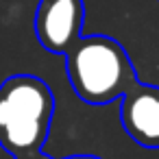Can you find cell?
Segmentation results:
<instances>
[{"label":"cell","mask_w":159,"mask_h":159,"mask_svg":"<svg viewBox=\"0 0 159 159\" xmlns=\"http://www.w3.org/2000/svg\"><path fill=\"white\" fill-rule=\"evenodd\" d=\"M55 113V96L46 81L13 74L0 85V146L13 157L42 152Z\"/></svg>","instance_id":"1"},{"label":"cell","mask_w":159,"mask_h":159,"mask_svg":"<svg viewBox=\"0 0 159 159\" xmlns=\"http://www.w3.org/2000/svg\"><path fill=\"white\" fill-rule=\"evenodd\" d=\"M63 57L74 94L87 105L118 100L139 81L126 50L107 35H81Z\"/></svg>","instance_id":"2"},{"label":"cell","mask_w":159,"mask_h":159,"mask_svg":"<svg viewBox=\"0 0 159 159\" xmlns=\"http://www.w3.org/2000/svg\"><path fill=\"white\" fill-rule=\"evenodd\" d=\"M83 20V0H39L35 11L37 42L52 55H66L81 37Z\"/></svg>","instance_id":"3"},{"label":"cell","mask_w":159,"mask_h":159,"mask_svg":"<svg viewBox=\"0 0 159 159\" xmlns=\"http://www.w3.org/2000/svg\"><path fill=\"white\" fill-rule=\"evenodd\" d=\"M120 122L137 146L159 148V85H131L120 98Z\"/></svg>","instance_id":"4"},{"label":"cell","mask_w":159,"mask_h":159,"mask_svg":"<svg viewBox=\"0 0 159 159\" xmlns=\"http://www.w3.org/2000/svg\"><path fill=\"white\" fill-rule=\"evenodd\" d=\"M16 159H50V157H46V155H42V152H35V155H24V157H16Z\"/></svg>","instance_id":"5"},{"label":"cell","mask_w":159,"mask_h":159,"mask_svg":"<svg viewBox=\"0 0 159 159\" xmlns=\"http://www.w3.org/2000/svg\"><path fill=\"white\" fill-rule=\"evenodd\" d=\"M66 159H100L96 155H72V157H66Z\"/></svg>","instance_id":"6"}]
</instances>
